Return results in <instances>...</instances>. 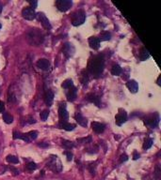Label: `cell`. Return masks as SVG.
<instances>
[{
    "instance_id": "cell-27",
    "label": "cell",
    "mask_w": 161,
    "mask_h": 180,
    "mask_svg": "<svg viewBox=\"0 0 161 180\" xmlns=\"http://www.w3.org/2000/svg\"><path fill=\"white\" fill-rule=\"evenodd\" d=\"M61 86H62V88H64V89H69L70 87H72V86H74V83H73V81L72 80H70V79H67V80H65L63 83H62V85H61Z\"/></svg>"
},
{
    "instance_id": "cell-6",
    "label": "cell",
    "mask_w": 161,
    "mask_h": 180,
    "mask_svg": "<svg viewBox=\"0 0 161 180\" xmlns=\"http://www.w3.org/2000/svg\"><path fill=\"white\" fill-rule=\"evenodd\" d=\"M58 116L60 122H67L69 118V114L66 109V104L65 103H61L58 108Z\"/></svg>"
},
{
    "instance_id": "cell-33",
    "label": "cell",
    "mask_w": 161,
    "mask_h": 180,
    "mask_svg": "<svg viewBox=\"0 0 161 180\" xmlns=\"http://www.w3.org/2000/svg\"><path fill=\"white\" fill-rule=\"evenodd\" d=\"M48 116H49V111L44 110L43 113H41V119H42L43 121H45V120L47 119Z\"/></svg>"
},
{
    "instance_id": "cell-3",
    "label": "cell",
    "mask_w": 161,
    "mask_h": 180,
    "mask_svg": "<svg viewBox=\"0 0 161 180\" xmlns=\"http://www.w3.org/2000/svg\"><path fill=\"white\" fill-rule=\"evenodd\" d=\"M85 20H86V13L82 10L76 11L72 14V24L75 26L82 24L85 22Z\"/></svg>"
},
{
    "instance_id": "cell-15",
    "label": "cell",
    "mask_w": 161,
    "mask_h": 180,
    "mask_svg": "<svg viewBox=\"0 0 161 180\" xmlns=\"http://www.w3.org/2000/svg\"><path fill=\"white\" fill-rule=\"evenodd\" d=\"M74 52H75V48H74L73 44L66 43L65 45L63 46V53H64V55H66V57H70L71 55H73Z\"/></svg>"
},
{
    "instance_id": "cell-5",
    "label": "cell",
    "mask_w": 161,
    "mask_h": 180,
    "mask_svg": "<svg viewBox=\"0 0 161 180\" xmlns=\"http://www.w3.org/2000/svg\"><path fill=\"white\" fill-rule=\"evenodd\" d=\"M47 166H48L53 172H55V173H59V172L61 171V168H62V167H61V163H60V161L58 160V159L57 156H52L50 161H49L48 164H47Z\"/></svg>"
},
{
    "instance_id": "cell-40",
    "label": "cell",
    "mask_w": 161,
    "mask_h": 180,
    "mask_svg": "<svg viewBox=\"0 0 161 180\" xmlns=\"http://www.w3.org/2000/svg\"><path fill=\"white\" fill-rule=\"evenodd\" d=\"M10 169H11V170L13 172V174H14V175H17V174H19V171H18V170H16L15 168H13V167H11Z\"/></svg>"
},
{
    "instance_id": "cell-2",
    "label": "cell",
    "mask_w": 161,
    "mask_h": 180,
    "mask_svg": "<svg viewBox=\"0 0 161 180\" xmlns=\"http://www.w3.org/2000/svg\"><path fill=\"white\" fill-rule=\"evenodd\" d=\"M27 40L32 45L39 46L43 43L44 36L39 29H30L27 32Z\"/></svg>"
},
{
    "instance_id": "cell-19",
    "label": "cell",
    "mask_w": 161,
    "mask_h": 180,
    "mask_svg": "<svg viewBox=\"0 0 161 180\" xmlns=\"http://www.w3.org/2000/svg\"><path fill=\"white\" fill-rule=\"evenodd\" d=\"M58 127H59L60 129H63V130H65L71 131V130H75L76 125L70 124V123H68V122H59Z\"/></svg>"
},
{
    "instance_id": "cell-11",
    "label": "cell",
    "mask_w": 161,
    "mask_h": 180,
    "mask_svg": "<svg viewBox=\"0 0 161 180\" xmlns=\"http://www.w3.org/2000/svg\"><path fill=\"white\" fill-rule=\"evenodd\" d=\"M86 99H87L89 101L94 103L96 106H98V107L101 106V99H100V97L97 96V95H95V94H93V93H90V94L87 95Z\"/></svg>"
},
{
    "instance_id": "cell-8",
    "label": "cell",
    "mask_w": 161,
    "mask_h": 180,
    "mask_svg": "<svg viewBox=\"0 0 161 180\" xmlns=\"http://www.w3.org/2000/svg\"><path fill=\"white\" fill-rule=\"evenodd\" d=\"M145 123L148 126H150L151 128L157 127V125L159 123V116H158V115L154 114V115H151V116H147L145 118Z\"/></svg>"
},
{
    "instance_id": "cell-43",
    "label": "cell",
    "mask_w": 161,
    "mask_h": 180,
    "mask_svg": "<svg viewBox=\"0 0 161 180\" xmlns=\"http://www.w3.org/2000/svg\"><path fill=\"white\" fill-rule=\"evenodd\" d=\"M0 28H1V24H0Z\"/></svg>"
},
{
    "instance_id": "cell-30",
    "label": "cell",
    "mask_w": 161,
    "mask_h": 180,
    "mask_svg": "<svg viewBox=\"0 0 161 180\" xmlns=\"http://www.w3.org/2000/svg\"><path fill=\"white\" fill-rule=\"evenodd\" d=\"M7 161L10 162V163H15V164H16V163L19 162V160H18V158L15 157V156L9 155V156L7 157Z\"/></svg>"
},
{
    "instance_id": "cell-31",
    "label": "cell",
    "mask_w": 161,
    "mask_h": 180,
    "mask_svg": "<svg viewBox=\"0 0 161 180\" xmlns=\"http://www.w3.org/2000/svg\"><path fill=\"white\" fill-rule=\"evenodd\" d=\"M62 145L65 147L66 148L70 149V148H73L74 147V143L70 141H66V140H63L62 141Z\"/></svg>"
},
{
    "instance_id": "cell-32",
    "label": "cell",
    "mask_w": 161,
    "mask_h": 180,
    "mask_svg": "<svg viewBox=\"0 0 161 180\" xmlns=\"http://www.w3.org/2000/svg\"><path fill=\"white\" fill-rule=\"evenodd\" d=\"M25 168H26V170H28V171H33V170H35V169L37 168V165H36L35 162H30V163H28V164L25 166Z\"/></svg>"
},
{
    "instance_id": "cell-42",
    "label": "cell",
    "mask_w": 161,
    "mask_h": 180,
    "mask_svg": "<svg viewBox=\"0 0 161 180\" xmlns=\"http://www.w3.org/2000/svg\"><path fill=\"white\" fill-rule=\"evenodd\" d=\"M1 11H2V6H1V4H0V13H1Z\"/></svg>"
},
{
    "instance_id": "cell-38",
    "label": "cell",
    "mask_w": 161,
    "mask_h": 180,
    "mask_svg": "<svg viewBox=\"0 0 161 180\" xmlns=\"http://www.w3.org/2000/svg\"><path fill=\"white\" fill-rule=\"evenodd\" d=\"M128 160V157H127V155H125V154H122V156H121V161L122 162H123V161H126Z\"/></svg>"
},
{
    "instance_id": "cell-25",
    "label": "cell",
    "mask_w": 161,
    "mask_h": 180,
    "mask_svg": "<svg viewBox=\"0 0 161 180\" xmlns=\"http://www.w3.org/2000/svg\"><path fill=\"white\" fill-rule=\"evenodd\" d=\"M140 59L142 61H144V60H146V59H148L150 57V54H149V52H148V50L146 48H142L140 50Z\"/></svg>"
},
{
    "instance_id": "cell-18",
    "label": "cell",
    "mask_w": 161,
    "mask_h": 180,
    "mask_svg": "<svg viewBox=\"0 0 161 180\" xmlns=\"http://www.w3.org/2000/svg\"><path fill=\"white\" fill-rule=\"evenodd\" d=\"M54 100V94L51 90H47L44 95V101L47 106H51Z\"/></svg>"
},
{
    "instance_id": "cell-9",
    "label": "cell",
    "mask_w": 161,
    "mask_h": 180,
    "mask_svg": "<svg viewBox=\"0 0 161 180\" xmlns=\"http://www.w3.org/2000/svg\"><path fill=\"white\" fill-rule=\"evenodd\" d=\"M127 120V114L123 110H120L117 116H115V122L118 126H122Z\"/></svg>"
},
{
    "instance_id": "cell-35",
    "label": "cell",
    "mask_w": 161,
    "mask_h": 180,
    "mask_svg": "<svg viewBox=\"0 0 161 180\" xmlns=\"http://www.w3.org/2000/svg\"><path fill=\"white\" fill-rule=\"evenodd\" d=\"M28 3H29L30 6H31L30 8H31V9H33V10L36 9L37 6H38V2L36 1V0H33V1H31V0H28Z\"/></svg>"
},
{
    "instance_id": "cell-34",
    "label": "cell",
    "mask_w": 161,
    "mask_h": 180,
    "mask_svg": "<svg viewBox=\"0 0 161 180\" xmlns=\"http://www.w3.org/2000/svg\"><path fill=\"white\" fill-rule=\"evenodd\" d=\"M77 141H78V142H82V143H91V137L89 136V137H87V138L78 139Z\"/></svg>"
},
{
    "instance_id": "cell-20",
    "label": "cell",
    "mask_w": 161,
    "mask_h": 180,
    "mask_svg": "<svg viewBox=\"0 0 161 180\" xmlns=\"http://www.w3.org/2000/svg\"><path fill=\"white\" fill-rule=\"evenodd\" d=\"M76 122H77L80 126H82V127H87L88 121H87V119H86L80 113H76Z\"/></svg>"
},
{
    "instance_id": "cell-22",
    "label": "cell",
    "mask_w": 161,
    "mask_h": 180,
    "mask_svg": "<svg viewBox=\"0 0 161 180\" xmlns=\"http://www.w3.org/2000/svg\"><path fill=\"white\" fill-rule=\"evenodd\" d=\"M122 72V68H121L120 65L116 64V65H114V66L112 67V68H111V73H112V75H114V76H119Z\"/></svg>"
},
{
    "instance_id": "cell-26",
    "label": "cell",
    "mask_w": 161,
    "mask_h": 180,
    "mask_svg": "<svg viewBox=\"0 0 161 180\" xmlns=\"http://www.w3.org/2000/svg\"><path fill=\"white\" fill-rule=\"evenodd\" d=\"M3 120L5 121V123L11 124V123H12V121H13V116H11V115H10L9 113H7V112H3Z\"/></svg>"
},
{
    "instance_id": "cell-17",
    "label": "cell",
    "mask_w": 161,
    "mask_h": 180,
    "mask_svg": "<svg viewBox=\"0 0 161 180\" xmlns=\"http://www.w3.org/2000/svg\"><path fill=\"white\" fill-rule=\"evenodd\" d=\"M37 66H38V68H40L41 69L46 70V69H48L49 67H50V62H49V60H47V59H45V58H42V59H40V60H38Z\"/></svg>"
},
{
    "instance_id": "cell-21",
    "label": "cell",
    "mask_w": 161,
    "mask_h": 180,
    "mask_svg": "<svg viewBox=\"0 0 161 180\" xmlns=\"http://www.w3.org/2000/svg\"><path fill=\"white\" fill-rule=\"evenodd\" d=\"M13 139H21V140L25 141V143L30 142V140L28 139V137L26 136L25 133H21L19 131H13Z\"/></svg>"
},
{
    "instance_id": "cell-7",
    "label": "cell",
    "mask_w": 161,
    "mask_h": 180,
    "mask_svg": "<svg viewBox=\"0 0 161 180\" xmlns=\"http://www.w3.org/2000/svg\"><path fill=\"white\" fill-rule=\"evenodd\" d=\"M22 15L23 17L25 19V20H33L36 18V15L37 13L35 12V10L33 9H31L30 7H27V8H25L23 11H22Z\"/></svg>"
},
{
    "instance_id": "cell-37",
    "label": "cell",
    "mask_w": 161,
    "mask_h": 180,
    "mask_svg": "<svg viewBox=\"0 0 161 180\" xmlns=\"http://www.w3.org/2000/svg\"><path fill=\"white\" fill-rule=\"evenodd\" d=\"M4 110H5V104L3 101L0 100V114H2L4 112Z\"/></svg>"
},
{
    "instance_id": "cell-41",
    "label": "cell",
    "mask_w": 161,
    "mask_h": 180,
    "mask_svg": "<svg viewBox=\"0 0 161 180\" xmlns=\"http://www.w3.org/2000/svg\"><path fill=\"white\" fill-rule=\"evenodd\" d=\"M39 147H48V145H47V143H39Z\"/></svg>"
},
{
    "instance_id": "cell-28",
    "label": "cell",
    "mask_w": 161,
    "mask_h": 180,
    "mask_svg": "<svg viewBox=\"0 0 161 180\" xmlns=\"http://www.w3.org/2000/svg\"><path fill=\"white\" fill-rule=\"evenodd\" d=\"M153 143H154L153 139H151V138L145 139L144 143H143V148H144V149H149V148L153 146Z\"/></svg>"
},
{
    "instance_id": "cell-10",
    "label": "cell",
    "mask_w": 161,
    "mask_h": 180,
    "mask_svg": "<svg viewBox=\"0 0 161 180\" xmlns=\"http://www.w3.org/2000/svg\"><path fill=\"white\" fill-rule=\"evenodd\" d=\"M36 17H37V18H38V20L42 23L43 26H44L45 29H51V28H52V25H51V24H50L49 20L46 18V16H45L44 13H42V12L37 13Z\"/></svg>"
},
{
    "instance_id": "cell-29",
    "label": "cell",
    "mask_w": 161,
    "mask_h": 180,
    "mask_svg": "<svg viewBox=\"0 0 161 180\" xmlns=\"http://www.w3.org/2000/svg\"><path fill=\"white\" fill-rule=\"evenodd\" d=\"M26 136L28 137L29 140H35L38 137V132L35 130H31L28 133H26Z\"/></svg>"
},
{
    "instance_id": "cell-4",
    "label": "cell",
    "mask_w": 161,
    "mask_h": 180,
    "mask_svg": "<svg viewBox=\"0 0 161 180\" xmlns=\"http://www.w3.org/2000/svg\"><path fill=\"white\" fill-rule=\"evenodd\" d=\"M72 5H73V2L71 0H58V1H56L57 8L58 9L59 11H62V12H65L68 10H70Z\"/></svg>"
},
{
    "instance_id": "cell-1",
    "label": "cell",
    "mask_w": 161,
    "mask_h": 180,
    "mask_svg": "<svg viewBox=\"0 0 161 180\" xmlns=\"http://www.w3.org/2000/svg\"><path fill=\"white\" fill-rule=\"evenodd\" d=\"M105 67V59L103 55H94L89 62L88 69L90 73L93 74L94 76H99L102 74Z\"/></svg>"
},
{
    "instance_id": "cell-12",
    "label": "cell",
    "mask_w": 161,
    "mask_h": 180,
    "mask_svg": "<svg viewBox=\"0 0 161 180\" xmlns=\"http://www.w3.org/2000/svg\"><path fill=\"white\" fill-rule=\"evenodd\" d=\"M76 93H77V90H76V87L75 86L70 87L69 89H67V92H66L67 100L68 101H74L76 99Z\"/></svg>"
},
{
    "instance_id": "cell-39",
    "label": "cell",
    "mask_w": 161,
    "mask_h": 180,
    "mask_svg": "<svg viewBox=\"0 0 161 180\" xmlns=\"http://www.w3.org/2000/svg\"><path fill=\"white\" fill-rule=\"evenodd\" d=\"M139 158H140V154L137 151H134V153H133V159L134 160H138Z\"/></svg>"
},
{
    "instance_id": "cell-24",
    "label": "cell",
    "mask_w": 161,
    "mask_h": 180,
    "mask_svg": "<svg viewBox=\"0 0 161 180\" xmlns=\"http://www.w3.org/2000/svg\"><path fill=\"white\" fill-rule=\"evenodd\" d=\"M80 82H81V84H82L83 86L87 85V84H88V82H89V75H88L87 71H86L85 69H84V70H82V72H81Z\"/></svg>"
},
{
    "instance_id": "cell-14",
    "label": "cell",
    "mask_w": 161,
    "mask_h": 180,
    "mask_svg": "<svg viewBox=\"0 0 161 180\" xmlns=\"http://www.w3.org/2000/svg\"><path fill=\"white\" fill-rule=\"evenodd\" d=\"M91 128H92L93 131H95L96 133H102L105 130L106 126L102 123H99V122H92Z\"/></svg>"
},
{
    "instance_id": "cell-13",
    "label": "cell",
    "mask_w": 161,
    "mask_h": 180,
    "mask_svg": "<svg viewBox=\"0 0 161 180\" xmlns=\"http://www.w3.org/2000/svg\"><path fill=\"white\" fill-rule=\"evenodd\" d=\"M89 44L93 50H98L100 48V41L97 37H90L89 39Z\"/></svg>"
},
{
    "instance_id": "cell-16",
    "label": "cell",
    "mask_w": 161,
    "mask_h": 180,
    "mask_svg": "<svg viewBox=\"0 0 161 180\" xmlns=\"http://www.w3.org/2000/svg\"><path fill=\"white\" fill-rule=\"evenodd\" d=\"M126 86L132 93H137L139 90V85L135 80H130L126 83Z\"/></svg>"
},
{
    "instance_id": "cell-23",
    "label": "cell",
    "mask_w": 161,
    "mask_h": 180,
    "mask_svg": "<svg viewBox=\"0 0 161 180\" xmlns=\"http://www.w3.org/2000/svg\"><path fill=\"white\" fill-rule=\"evenodd\" d=\"M99 41H101V42H106V41H109L110 39H111V34L109 33V32H107V31H105V32H102L100 35H99Z\"/></svg>"
},
{
    "instance_id": "cell-36",
    "label": "cell",
    "mask_w": 161,
    "mask_h": 180,
    "mask_svg": "<svg viewBox=\"0 0 161 180\" xmlns=\"http://www.w3.org/2000/svg\"><path fill=\"white\" fill-rule=\"evenodd\" d=\"M64 154L67 156V160H73V154L70 151H65V152H64Z\"/></svg>"
}]
</instances>
